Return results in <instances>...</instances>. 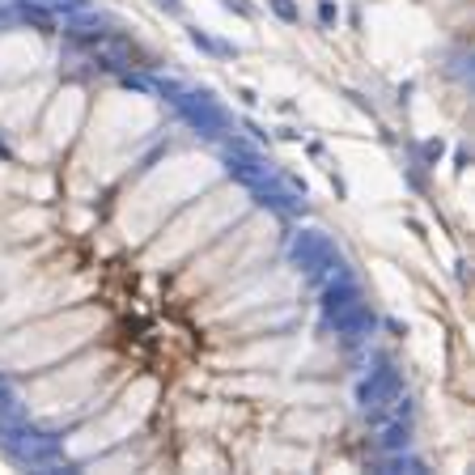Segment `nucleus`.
Listing matches in <instances>:
<instances>
[]
</instances>
